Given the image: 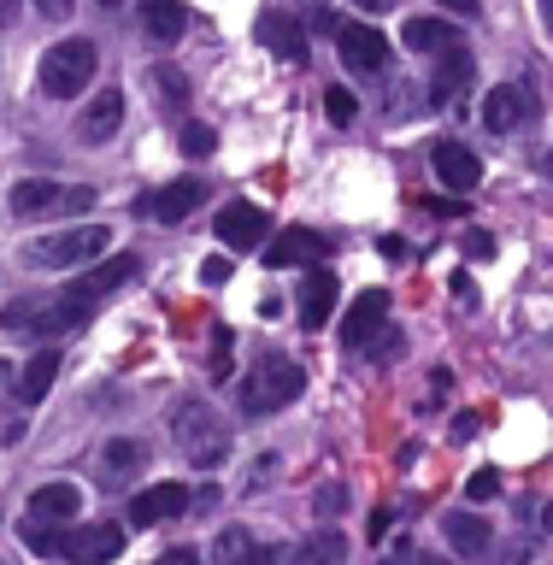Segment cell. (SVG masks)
Masks as SVG:
<instances>
[{"instance_id": "6da1fadb", "label": "cell", "mask_w": 553, "mask_h": 565, "mask_svg": "<svg viewBox=\"0 0 553 565\" xmlns=\"http://www.w3.org/2000/svg\"><path fill=\"white\" fill-rule=\"evenodd\" d=\"M95 307L71 289V295H18L7 312H0V330L18 335V342H42V335H65V330H83Z\"/></svg>"}, {"instance_id": "7a4b0ae2", "label": "cell", "mask_w": 553, "mask_h": 565, "mask_svg": "<svg viewBox=\"0 0 553 565\" xmlns=\"http://www.w3.org/2000/svg\"><path fill=\"white\" fill-rule=\"evenodd\" d=\"M300 388H307V371H300L289 353H277V348H265L259 360H254V371L242 377V413L247 418H272V413H283L289 401H300Z\"/></svg>"}, {"instance_id": "3957f363", "label": "cell", "mask_w": 553, "mask_h": 565, "mask_svg": "<svg viewBox=\"0 0 553 565\" xmlns=\"http://www.w3.org/2000/svg\"><path fill=\"white\" fill-rule=\"evenodd\" d=\"M171 436H177V448H183V459L194 471H219L224 459H230V424L212 413L206 401H183L171 413Z\"/></svg>"}, {"instance_id": "277c9868", "label": "cell", "mask_w": 553, "mask_h": 565, "mask_svg": "<svg viewBox=\"0 0 553 565\" xmlns=\"http://www.w3.org/2000/svg\"><path fill=\"white\" fill-rule=\"evenodd\" d=\"M95 65H100L95 42L65 35V42H53V47L42 53V65H35V88H42L47 100H71V95H83V88H88Z\"/></svg>"}, {"instance_id": "5b68a950", "label": "cell", "mask_w": 553, "mask_h": 565, "mask_svg": "<svg viewBox=\"0 0 553 565\" xmlns=\"http://www.w3.org/2000/svg\"><path fill=\"white\" fill-rule=\"evenodd\" d=\"M106 236H113L106 224H71V230H60V236L35 242L30 259H35V265H53V271H71V265L100 259V254H106Z\"/></svg>"}, {"instance_id": "8992f818", "label": "cell", "mask_w": 553, "mask_h": 565, "mask_svg": "<svg viewBox=\"0 0 553 565\" xmlns=\"http://www.w3.org/2000/svg\"><path fill=\"white\" fill-rule=\"evenodd\" d=\"M336 47H342V65L360 71V77L389 71V35H377L371 24H336Z\"/></svg>"}, {"instance_id": "52a82bcc", "label": "cell", "mask_w": 553, "mask_h": 565, "mask_svg": "<svg viewBox=\"0 0 553 565\" xmlns=\"http://www.w3.org/2000/svg\"><path fill=\"white\" fill-rule=\"evenodd\" d=\"M194 494L183 483H153V489H141L136 501H130V524L136 530H153V524H166V519H183Z\"/></svg>"}, {"instance_id": "ba28073f", "label": "cell", "mask_w": 553, "mask_h": 565, "mask_svg": "<svg viewBox=\"0 0 553 565\" xmlns=\"http://www.w3.org/2000/svg\"><path fill=\"white\" fill-rule=\"evenodd\" d=\"M265 236H272V224H265V212H259V206L230 201V206L219 212V242L230 247V254H247V247H259Z\"/></svg>"}, {"instance_id": "9c48e42d", "label": "cell", "mask_w": 553, "mask_h": 565, "mask_svg": "<svg viewBox=\"0 0 553 565\" xmlns=\"http://www.w3.org/2000/svg\"><path fill=\"white\" fill-rule=\"evenodd\" d=\"M430 166H436V177H442V189H477L483 183V159H477L466 141H436L430 148Z\"/></svg>"}, {"instance_id": "30bf717a", "label": "cell", "mask_w": 553, "mask_h": 565, "mask_svg": "<svg viewBox=\"0 0 553 565\" xmlns=\"http://www.w3.org/2000/svg\"><path fill=\"white\" fill-rule=\"evenodd\" d=\"M201 201H206V183H201V177H177V183H166L159 194H148V201H141V212H153L159 224H183L189 212H201Z\"/></svg>"}, {"instance_id": "8fae6325", "label": "cell", "mask_w": 553, "mask_h": 565, "mask_svg": "<svg viewBox=\"0 0 553 565\" xmlns=\"http://www.w3.org/2000/svg\"><path fill=\"white\" fill-rule=\"evenodd\" d=\"M325 254H330V236H318V230L295 224V230H283V236L265 247V265H272V271H283V265H312V259H325Z\"/></svg>"}, {"instance_id": "7c38bea8", "label": "cell", "mask_w": 553, "mask_h": 565, "mask_svg": "<svg viewBox=\"0 0 553 565\" xmlns=\"http://www.w3.org/2000/svg\"><path fill=\"white\" fill-rule=\"evenodd\" d=\"M118 124H124V88H100V95L83 106L77 136L88 141V148H100V141H113V136H118Z\"/></svg>"}, {"instance_id": "4fadbf2b", "label": "cell", "mask_w": 553, "mask_h": 565, "mask_svg": "<svg viewBox=\"0 0 553 565\" xmlns=\"http://www.w3.org/2000/svg\"><path fill=\"white\" fill-rule=\"evenodd\" d=\"M124 554V530L118 524H88V530H71L65 536V559L77 565H106Z\"/></svg>"}, {"instance_id": "5bb4252c", "label": "cell", "mask_w": 553, "mask_h": 565, "mask_svg": "<svg viewBox=\"0 0 553 565\" xmlns=\"http://www.w3.org/2000/svg\"><path fill=\"white\" fill-rule=\"evenodd\" d=\"M336 300H342V277L336 271H307V282H300V324L307 330H325V318L336 312Z\"/></svg>"}, {"instance_id": "9a60e30c", "label": "cell", "mask_w": 553, "mask_h": 565, "mask_svg": "<svg viewBox=\"0 0 553 565\" xmlns=\"http://www.w3.org/2000/svg\"><path fill=\"white\" fill-rule=\"evenodd\" d=\"M136 271H141V259H136V254H113V259H100L95 271H83L77 295L88 300V307H100V300H106V295H118L124 282L136 277Z\"/></svg>"}, {"instance_id": "2e32d148", "label": "cell", "mask_w": 553, "mask_h": 565, "mask_svg": "<svg viewBox=\"0 0 553 565\" xmlns=\"http://www.w3.org/2000/svg\"><path fill=\"white\" fill-rule=\"evenodd\" d=\"M383 318H389V289H365V295L348 307V318H342V342H348V348H365L371 335L383 330Z\"/></svg>"}, {"instance_id": "e0dca14e", "label": "cell", "mask_w": 553, "mask_h": 565, "mask_svg": "<svg viewBox=\"0 0 553 565\" xmlns=\"http://www.w3.org/2000/svg\"><path fill=\"white\" fill-rule=\"evenodd\" d=\"M259 47H272L277 60H289V65H307V30H300L289 12H265L259 18Z\"/></svg>"}, {"instance_id": "ac0fdd59", "label": "cell", "mask_w": 553, "mask_h": 565, "mask_svg": "<svg viewBox=\"0 0 553 565\" xmlns=\"http://www.w3.org/2000/svg\"><path fill=\"white\" fill-rule=\"evenodd\" d=\"M471 77H477V60L454 42V47H442V53H436V83H430V95L448 106L454 95H466V88H471Z\"/></svg>"}, {"instance_id": "d6986e66", "label": "cell", "mask_w": 553, "mask_h": 565, "mask_svg": "<svg viewBox=\"0 0 553 565\" xmlns=\"http://www.w3.org/2000/svg\"><path fill=\"white\" fill-rule=\"evenodd\" d=\"M530 118V95L519 83H501V88H489V100H483V124L494 136H507V130H519V124Z\"/></svg>"}, {"instance_id": "ffe728a7", "label": "cell", "mask_w": 553, "mask_h": 565, "mask_svg": "<svg viewBox=\"0 0 553 565\" xmlns=\"http://www.w3.org/2000/svg\"><path fill=\"white\" fill-rule=\"evenodd\" d=\"M136 12H141V24H148V35H153L159 47L183 42V30H189L183 0H136Z\"/></svg>"}, {"instance_id": "44dd1931", "label": "cell", "mask_w": 553, "mask_h": 565, "mask_svg": "<svg viewBox=\"0 0 553 565\" xmlns=\"http://www.w3.org/2000/svg\"><path fill=\"white\" fill-rule=\"evenodd\" d=\"M77 512H83L77 483H42L30 494V519H42V524H65V519H77Z\"/></svg>"}, {"instance_id": "7402d4cb", "label": "cell", "mask_w": 553, "mask_h": 565, "mask_svg": "<svg viewBox=\"0 0 553 565\" xmlns=\"http://www.w3.org/2000/svg\"><path fill=\"white\" fill-rule=\"evenodd\" d=\"M60 183H47V177H24V183H12V212L18 218H47V212H60Z\"/></svg>"}, {"instance_id": "603a6c76", "label": "cell", "mask_w": 553, "mask_h": 565, "mask_svg": "<svg viewBox=\"0 0 553 565\" xmlns=\"http://www.w3.org/2000/svg\"><path fill=\"white\" fill-rule=\"evenodd\" d=\"M53 377H60V353H53V348H35V360L24 365V377H18V401L35 406V401L53 388Z\"/></svg>"}, {"instance_id": "cb8c5ba5", "label": "cell", "mask_w": 553, "mask_h": 565, "mask_svg": "<svg viewBox=\"0 0 553 565\" xmlns=\"http://www.w3.org/2000/svg\"><path fill=\"white\" fill-rule=\"evenodd\" d=\"M348 559V536H342V530H312V536L307 542H300L295 547V565H342Z\"/></svg>"}, {"instance_id": "d4e9b609", "label": "cell", "mask_w": 553, "mask_h": 565, "mask_svg": "<svg viewBox=\"0 0 553 565\" xmlns=\"http://www.w3.org/2000/svg\"><path fill=\"white\" fill-rule=\"evenodd\" d=\"M454 42L459 35H454V24H442V18H406V47L413 53H442Z\"/></svg>"}, {"instance_id": "484cf974", "label": "cell", "mask_w": 553, "mask_h": 565, "mask_svg": "<svg viewBox=\"0 0 553 565\" xmlns=\"http://www.w3.org/2000/svg\"><path fill=\"white\" fill-rule=\"evenodd\" d=\"M442 530H448V542L459 547V554H483V547H489V524L471 519V512H454Z\"/></svg>"}, {"instance_id": "4316f807", "label": "cell", "mask_w": 553, "mask_h": 565, "mask_svg": "<svg viewBox=\"0 0 553 565\" xmlns=\"http://www.w3.org/2000/svg\"><path fill=\"white\" fill-rule=\"evenodd\" d=\"M212 554H219L224 565H254V559H265V547H259L254 536H247V530H236V524H230L224 536L212 542Z\"/></svg>"}, {"instance_id": "83f0119b", "label": "cell", "mask_w": 553, "mask_h": 565, "mask_svg": "<svg viewBox=\"0 0 553 565\" xmlns=\"http://www.w3.org/2000/svg\"><path fill=\"white\" fill-rule=\"evenodd\" d=\"M153 88H159V106H166V113H183L189 106V77L177 65H153Z\"/></svg>"}, {"instance_id": "f1b7e54d", "label": "cell", "mask_w": 553, "mask_h": 565, "mask_svg": "<svg viewBox=\"0 0 553 565\" xmlns=\"http://www.w3.org/2000/svg\"><path fill=\"white\" fill-rule=\"evenodd\" d=\"M24 547H30V554H42V559H65V530L30 519V524H24Z\"/></svg>"}, {"instance_id": "f546056e", "label": "cell", "mask_w": 553, "mask_h": 565, "mask_svg": "<svg viewBox=\"0 0 553 565\" xmlns=\"http://www.w3.org/2000/svg\"><path fill=\"white\" fill-rule=\"evenodd\" d=\"M106 466H113V471H136V466H148V441H130V436L106 441Z\"/></svg>"}, {"instance_id": "4dcf8cb0", "label": "cell", "mask_w": 553, "mask_h": 565, "mask_svg": "<svg viewBox=\"0 0 553 565\" xmlns=\"http://www.w3.org/2000/svg\"><path fill=\"white\" fill-rule=\"evenodd\" d=\"M177 148H183L189 159H212V148H219V130H212V124H183Z\"/></svg>"}, {"instance_id": "1f68e13d", "label": "cell", "mask_w": 553, "mask_h": 565, "mask_svg": "<svg viewBox=\"0 0 553 565\" xmlns=\"http://www.w3.org/2000/svg\"><path fill=\"white\" fill-rule=\"evenodd\" d=\"M325 113H330V124H353L360 106H353V95H348L342 83H336V88H325Z\"/></svg>"}, {"instance_id": "d6a6232c", "label": "cell", "mask_w": 553, "mask_h": 565, "mask_svg": "<svg viewBox=\"0 0 553 565\" xmlns=\"http://www.w3.org/2000/svg\"><path fill=\"white\" fill-rule=\"evenodd\" d=\"M342 507H348V489H342V483H325V489L312 494V512H318V519H336Z\"/></svg>"}, {"instance_id": "836d02e7", "label": "cell", "mask_w": 553, "mask_h": 565, "mask_svg": "<svg viewBox=\"0 0 553 565\" xmlns=\"http://www.w3.org/2000/svg\"><path fill=\"white\" fill-rule=\"evenodd\" d=\"M466 494H471V501H494V494H501V477H494V471H477L471 483H466Z\"/></svg>"}, {"instance_id": "e575fe53", "label": "cell", "mask_w": 553, "mask_h": 565, "mask_svg": "<svg viewBox=\"0 0 553 565\" xmlns=\"http://www.w3.org/2000/svg\"><path fill=\"white\" fill-rule=\"evenodd\" d=\"M30 7H35V12H42V18H47V24H65V18H71V12H77V0H30Z\"/></svg>"}, {"instance_id": "d590c367", "label": "cell", "mask_w": 553, "mask_h": 565, "mask_svg": "<svg viewBox=\"0 0 553 565\" xmlns=\"http://www.w3.org/2000/svg\"><path fill=\"white\" fill-rule=\"evenodd\" d=\"M466 254H471V259H494V242H489V230H466Z\"/></svg>"}, {"instance_id": "8d00e7d4", "label": "cell", "mask_w": 553, "mask_h": 565, "mask_svg": "<svg viewBox=\"0 0 553 565\" xmlns=\"http://www.w3.org/2000/svg\"><path fill=\"white\" fill-rule=\"evenodd\" d=\"M95 206V189H65L60 194V212H88Z\"/></svg>"}, {"instance_id": "74e56055", "label": "cell", "mask_w": 553, "mask_h": 565, "mask_svg": "<svg viewBox=\"0 0 553 565\" xmlns=\"http://www.w3.org/2000/svg\"><path fill=\"white\" fill-rule=\"evenodd\" d=\"M201 277H206V282H224V277H230V259H224V254H212V259L201 265Z\"/></svg>"}, {"instance_id": "f35d334b", "label": "cell", "mask_w": 553, "mask_h": 565, "mask_svg": "<svg viewBox=\"0 0 553 565\" xmlns=\"http://www.w3.org/2000/svg\"><path fill=\"white\" fill-rule=\"evenodd\" d=\"M153 565H201V554H194V547H171V554L153 559Z\"/></svg>"}, {"instance_id": "ab89813d", "label": "cell", "mask_w": 553, "mask_h": 565, "mask_svg": "<svg viewBox=\"0 0 553 565\" xmlns=\"http://www.w3.org/2000/svg\"><path fill=\"white\" fill-rule=\"evenodd\" d=\"M454 300H466V307H477V289H471V277H466V271L454 277Z\"/></svg>"}, {"instance_id": "60d3db41", "label": "cell", "mask_w": 553, "mask_h": 565, "mask_svg": "<svg viewBox=\"0 0 553 565\" xmlns=\"http://www.w3.org/2000/svg\"><path fill=\"white\" fill-rule=\"evenodd\" d=\"M401 0H360V12H371V18H383V12H395Z\"/></svg>"}, {"instance_id": "b9f144b4", "label": "cell", "mask_w": 553, "mask_h": 565, "mask_svg": "<svg viewBox=\"0 0 553 565\" xmlns=\"http://www.w3.org/2000/svg\"><path fill=\"white\" fill-rule=\"evenodd\" d=\"M454 436H459V441L477 436V418H471V413H459V418H454Z\"/></svg>"}, {"instance_id": "7bdbcfd3", "label": "cell", "mask_w": 553, "mask_h": 565, "mask_svg": "<svg viewBox=\"0 0 553 565\" xmlns=\"http://www.w3.org/2000/svg\"><path fill=\"white\" fill-rule=\"evenodd\" d=\"M442 7H448V12H466V18H477V12H483L477 0H442Z\"/></svg>"}, {"instance_id": "ee69618b", "label": "cell", "mask_w": 553, "mask_h": 565, "mask_svg": "<svg viewBox=\"0 0 553 565\" xmlns=\"http://www.w3.org/2000/svg\"><path fill=\"white\" fill-rule=\"evenodd\" d=\"M18 7H24V0H0V24H12V18H18Z\"/></svg>"}, {"instance_id": "f6af8a7d", "label": "cell", "mask_w": 553, "mask_h": 565, "mask_svg": "<svg viewBox=\"0 0 553 565\" xmlns=\"http://www.w3.org/2000/svg\"><path fill=\"white\" fill-rule=\"evenodd\" d=\"M406 565H448V559H442V554H413Z\"/></svg>"}, {"instance_id": "bcb514c9", "label": "cell", "mask_w": 553, "mask_h": 565, "mask_svg": "<svg viewBox=\"0 0 553 565\" xmlns=\"http://www.w3.org/2000/svg\"><path fill=\"white\" fill-rule=\"evenodd\" d=\"M542 18H547V30H553V0H547V7H542Z\"/></svg>"}, {"instance_id": "7dc6e473", "label": "cell", "mask_w": 553, "mask_h": 565, "mask_svg": "<svg viewBox=\"0 0 553 565\" xmlns=\"http://www.w3.org/2000/svg\"><path fill=\"white\" fill-rule=\"evenodd\" d=\"M7 377H12V365H7V360H0V383H7Z\"/></svg>"}, {"instance_id": "c3c4849f", "label": "cell", "mask_w": 553, "mask_h": 565, "mask_svg": "<svg viewBox=\"0 0 553 565\" xmlns=\"http://www.w3.org/2000/svg\"><path fill=\"white\" fill-rule=\"evenodd\" d=\"M254 565H277V554H265V559H254Z\"/></svg>"}, {"instance_id": "681fc988", "label": "cell", "mask_w": 553, "mask_h": 565, "mask_svg": "<svg viewBox=\"0 0 553 565\" xmlns=\"http://www.w3.org/2000/svg\"><path fill=\"white\" fill-rule=\"evenodd\" d=\"M100 7H124V0H100Z\"/></svg>"}, {"instance_id": "f907efd6", "label": "cell", "mask_w": 553, "mask_h": 565, "mask_svg": "<svg viewBox=\"0 0 553 565\" xmlns=\"http://www.w3.org/2000/svg\"><path fill=\"white\" fill-rule=\"evenodd\" d=\"M547 530H553V507H547Z\"/></svg>"}]
</instances>
